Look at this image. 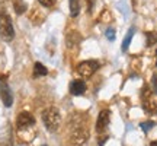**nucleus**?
Segmentation results:
<instances>
[{
	"label": "nucleus",
	"mask_w": 157,
	"mask_h": 146,
	"mask_svg": "<svg viewBox=\"0 0 157 146\" xmlns=\"http://www.w3.org/2000/svg\"><path fill=\"white\" fill-rule=\"evenodd\" d=\"M42 123L48 132H57L61 124V114L56 107H48L42 111Z\"/></svg>",
	"instance_id": "f257e3e1"
},
{
	"label": "nucleus",
	"mask_w": 157,
	"mask_h": 146,
	"mask_svg": "<svg viewBox=\"0 0 157 146\" xmlns=\"http://www.w3.org/2000/svg\"><path fill=\"white\" fill-rule=\"evenodd\" d=\"M0 38L3 41H12L15 38V29H13L12 19L5 12H0Z\"/></svg>",
	"instance_id": "f03ea898"
},
{
	"label": "nucleus",
	"mask_w": 157,
	"mask_h": 146,
	"mask_svg": "<svg viewBox=\"0 0 157 146\" xmlns=\"http://www.w3.org/2000/svg\"><path fill=\"white\" fill-rule=\"evenodd\" d=\"M89 139V132L84 126H76L70 136V145L71 146H83Z\"/></svg>",
	"instance_id": "7ed1b4c3"
},
{
	"label": "nucleus",
	"mask_w": 157,
	"mask_h": 146,
	"mask_svg": "<svg viewBox=\"0 0 157 146\" xmlns=\"http://www.w3.org/2000/svg\"><path fill=\"white\" fill-rule=\"evenodd\" d=\"M99 66L101 64L98 60H84L77 64V73L83 78H90L95 72H98Z\"/></svg>",
	"instance_id": "20e7f679"
},
{
	"label": "nucleus",
	"mask_w": 157,
	"mask_h": 146,
	"mask_svg": "<svg viewBox=\"0 0 157 146\" xmlns=\"http://www.w3.org/2000/svg\"><path fill=\"white\" fill-rule=\"evenodd\" d=\"M7 76L5 75H0V98H2V101L5 104V107H12V104H13V95H12L10 92V88H9V85H7Z\"/></svg>",
	"instance_id": "39448f33"
},
{
	"label": "nucleus",
	"mask_w": 157,
	"mask_h": 146,
	"mask_svg": "<svg viewBox=\"0 0 157 146\" xmlns=\"http://www.w3.org/2000/svg\"><path fill=\"white\" fill-rule=\"evenodd\" d=\"M34 124H35V118L31 112L23 111V112H21L16 118L17 130H26V129H29L31 126H34Z\"/></svg>",
	"instance_id": "423d86ee"
},
{
	"label": "nucleus",
	"mask_w": 157,
	"mask_h": 146,
	"mask_svg": "<svg viewBox=\"0 0 157 146\" xmlns=\"http://www.w3.org/2000/svg\"><path fill=\"white\" fill-rule=\"evenodd\" d=\"M109 121H111V111L109 110H102L98 116V121H96V130L99 133H103L106 127L109 126Z\"/></svg>",
	"instance_id": "0eeeda50"
},
{
	"label": "nucleus",
	"mask_w": 157,
	"mask_h": 146,
	"mask_svg": "<svg viewBox=\"0 0 157 146\" xmlns=\"http://www.w3.org/2000/svg\"><path fill=\"white\" fill-rule=\"evenodd\" d=\"M68 89H70V94H71V95L80 96L86 92V83H84L83 80H77V79H76V80H71Z\"/></svg>",
	"instance_id": "6e6552de"
},
{
	"label": "nucleus",
	"mask_w": 157,
	"mask_h": 146,
	"mask_svg": "<svg viewBox=\"0 0 157 146\" xmlns=\"http://www.w3.org/2000/svg\"><path fill=\"white\" fill-rule=\"evenodd\" d=\"M66 43H67V47L68 48H73L76 45H78L82 43V35L78 31H71L68 32L67 37H66Z\"/></svg>",
	"instance_id": "1a4fd4ad"
},
{
	"label": "nucleus",
	"mask_w": 157,
	"mask_h": 146,
	"mask_svg": "<svg viewBox=\"0 0 157 146\" xmlns=\"http://www.w3.org/2000/svg\"><path fill=\"white\" fill-rule=\"evenodd\" d=\"M134 32H135V28L134 26H131V28L128 29L127 35H125V38H124V41H122V45H121V50H122L124 53L128 50L129 44H131V39H132V37H134Z\"/></svg>",
	"instance_id": "9d476101"
},
{
	"label": "nucleus",
	"mask_w": 157,
	"mask_h": 146,
	"mask_svg": "<svg viewBox=\"0 0 157 146\" xmlns=\"http://www.w3.org/2000/svg\"><path fill=\"white\" fill-rule=\"evenodd\" d=\"M48 73L47 67H45L42 63H35L34 66V78H41V76H45Z\"/></svg>",
	"instance_id": "9b49d317"
},
{
	"label": "nucleus",
	"mask_w": 157,
	"mask_h": 146,
	"mask_svg": "<svg viewBox=\"0 0 157 146\" xmlns=\"http://www.w3.org/2000/svg\"><path fill=\"white\" fill-rule=\"evenodd\" d=\"M68 3H70V15L76 18L80 12V0H68Z\"/></svg>",
	"instance_id": "f8f14e48"
},
{
	"label": "nucleus",
	"mask_w": 157,
	"mask_h": 146,
	"mask_svg": "<svg viewBox=\"0 0 157 146\" xmlns=\"http://www.w3.org/2000/svg\"><path fill=\"white\" fill-rule=\"evenodd\" d=\"M13 7H15V12L17 15H22L23 12L28 9V6H26V3L23 0H13Z\"/></svg>",
	"instance_id": "ddd939ff"
},
{
	"label": "nucleus",
	"mask_w": 157,
	"mask_h": 146,
	"mask_svg": "<svg viewBox=\"0 0 157 146\" xmlns=\"http://www.w3.org/2000/svg\"><path fill=\"white\" fill-rule=\"evenodd\" d=\"M143 108H144V111L148 112V114H156L157 112V104L154 101H144L143 104Z\"/></svg>",
	"instance_id": "4468645a"
},
{
	"label": "nucleus",
	"mask_w": 157,
	"mask_h": 146,
	"mask_svg": "<svg viewBox=\"0 0 157 146\" xmlns=\"http://www.w3.org/2000/svg\"><path fill=\"white\" fill-rule=\"evenodd\" d=\"M146 43L147 47H151L157 43V32H146Z\"/></svg>",
	"instance_id": "2eb2a0df"
},
{
	"label": "nucleus",
	"mask_w": 157,
	"mask_h": 146,
	"mask_svg": "<svg viewBox=\"0 0 157 146\" xmlns=\"http://www.w3.org/2000/svg\"><path fill=\"white\" fill-rule=\"evenodd\" d=\"M154 126H156V123H154V121H151V120H148V121H144V123L140 124L141 130H143L144 133H148V132H150V130H151Z\"/></svg>",
	"instance_id": "dca6fc26"
},
{
	"label": "nucleus",
	"mask_w": 157,
	"mask_h": 146,
	"mask_svg": "<svg viewBox=\"0 0 157 146\" xmlns=\"http://www.w3.org/2000/svg\"><path fill=\"white\" fill-rule=\"evenodd\" d=\"M105 35H106V38L109 39V41H113V39H115V29L109 26V28L105 31Z\"/></svg>",
	"instance_id": "f3484780"
},
{
	"label": "nucleus",
	"mask_w": 157,
	"mask_h": 146,
	"mask_svg": "<svg viewBox=\"0 0 157 146\" xmlns=\"http://www.w3.org/2000/svg\"><path fill=\"white\" fill-rule=\"evenodd\" d=\"M38 2L42 6H45V7H51V6L54 5V2H56V0H38Z\"/></svg>",
	"instance_id": "a211bd4d"
},
{
	"label": "nucleus",
	"mask_w": 157,
	"mask_h": 146,
	"mask_svg": "<svg viewBox=\"0 0 157 146\" xmlns=\"http://www.w3.org/2000/svg\"><path fill=\"white\" fill-rule=\"evenodd\" d=\"M93 6H95V0H87V12H92L93 10Z\"/></svg>",
	"instance_id": "6ab92c4d"
},
{
	"label": "nucleus",
	"mask_w": 157,
	"mask_h": 146,
	"mask_svg": "<svg viewBox=\"0 0 157 146\" xmlns=\"http://www.w3.org/2000/svg\"><path fill=\"white\" fill-rule=\"evenodd\" d=\"M151 83H153V88H154V94H157V75H154V76H153Z\"/></svg>",
	"instance_id": "aec40b11"
},
{
	"label": "nucleus",
	"mask_w": 157,
	"mask_h": 146,
	"mask_svg": "<svg viewBox=\"0 0 157 146\" xmlns=\"http://www.w3.org/2000/svg\"><path fill=\"white\" fill-rule=\"evenodd\" d=\"M106 140H108V136H103V137H101V139H99V142H98V143H99V146H103L105 143H106Z\"/></svg>",
	"instance_id": "412c9836"
},
{
	"label": "nucleus",
	"mask_w": 157,
	"mask_h": 146,
	"mask_svg": "<svg viewBox=\"0 0 157 146\" xmlns=\"http://www.w3.org/2000/svg\"><path fill=\"white\" fill-rule=\"evenodd\" d=\"M150 146H157V142H156V140L151 142V143H150Z\"/></svg>",
	"instance_id": "4be33fe9"
},
{
	"label": "nucleus",
	"mask_w": 157,
	"mask_h": 146,
	"mask_svg": "<svg viewBox=\"0 0 157 146\" xmlns=\"http://www.w3.org/2000/svg\"><path fill=\"white\" fill-rule=\"evenodd\" d=\"M156 66H157V51H156Z\"/></svg>",
	"instance_id": "5701e85b"
},
{
	"label": "nucleus",
	"mask_w": 157,
	"mask_h": 146,
	"mask_svg": "<svg viewBox=\"0 0 157 146\" xmlns=\"http://www.w3.org/2000/svg\"><path fill=\"white\" fill-rule=\"evenodd\" d=\"M42 146H47V145H42Z\"/></svg>",
	"instance_id": "b1692460"
}]
</instances>
